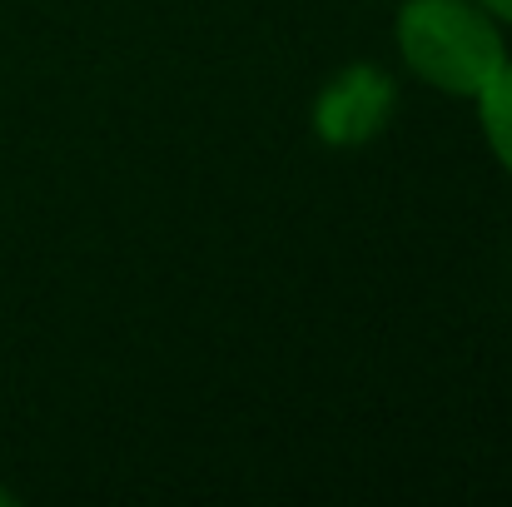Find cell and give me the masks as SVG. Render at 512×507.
Returning a JSON list of instances; mask_svg holds the SVG:
<instances>
[{"mask_svg":"<svg viewBox=\"0 0 512 507\" xmlns=\"http://www.w3.org/2000/svg\"><path fill=\"white\" fill-rule=\"evenodd\" d=\"M398 60L443 95H478L508 60L503 25L478 0H403L393 20Z\"/></svg>","mask_w":512,"mask_h":507,"instance_id":"1","label":"cell"},{"mask_svg":"<svg viewBox=\"0 0 512 507\" xmlns=\"http://www.w3.org/2000/svg\"><path fill=\"white\" fill-rule=\"evenodd\" d=\"M388 110H393V80L373 65H348L314 100V130L319 140L353 150V145H368L388 125Z\"/></svg>","mask_w":512,"mask_h":507,"instance_id":"2","label":"cell"},{"mask_svg":"<svg viewBox=\"0 0 512 507\" xmlns=\"http://www.w3.org/2000/svg\"><path fill=\"white\" fill-rule=\"evenodd\" d=\"M473 105H478V125L493 160L512 174V60H503V70L473 95Z\"/></svg>","mask_w":512,"mask_h":507,"instance_id":"3","label":"cell"},{"mask_svg":"<svg viewBox=\"0 0 512 507\" xmlns=\"http://www.w3.org/2000/svg\"><path fill=\"white\" fill-rule=\"evenodd\" d=\"M478 5H483L498 25H512V0H478Z\"/></svg>","mask_w":512,"mask_h":507,"instance_id":"4","label":"cell"}]
</instances>
